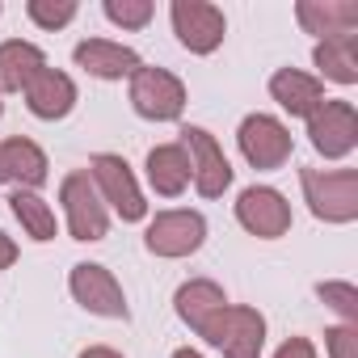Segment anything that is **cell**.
Returning a JSON list of instances; mask_svg holds the SVG:
<instances>
[{
    "mask_svg": "<svg viewBox=\"0 0 358 358\" xmlns=\"http://www.w3.org/2000/svg\"><path fill=\"white\" fill-rule=\"evenodd\" d=\"M299 186L316 220L324 224H354L358 220V169H299Z\"/></svg>",
    "mask_w": 358,
    "mask_h": 358,
    "instance_id": "6da1fadb",
    "label": "cell"
},
{
    "mask_svg": "<svg viewBox=\"0 0 358 358\" xmlns=\"http://www.w3.org/2000/svg\"><path fill=\"white\" fill-rule=\"evenodd\" d=\"M199 333L215 350H224V358H262V345H266V320H262V312L241 308V303H224L220 312H211Z\"/></svg>",
    "mask_w": 358,
    "mask_h": 358,
    "instance_id": "7a4b0ae2",
    "label": "cell"
},
{
    "mask_svg": "<svg viewBox=\"0 0 358 358\" xmlns=\"http://www.w3.org/2000/svg\"><path fill=\"white\" fill-rule=\"evenodd\" d=\"M85 173L93 177V186H97L101 203H110V207L118 211V220H122V224H139V220L148 215L143 190L135 186V173H131V164H127L122 156L101 152V156H93V160H89V169H85Z\"/></svg>",
    "mask_w": 358,
    "mask_h": 358,
    "instance_id": "3957f363",
    "label": "cell"
},
{
    "mask_svg": "<svg viewBox=\"0 0 358 358\" xmlns=\"http://www.w3.org/2000/svg\"><path fill=\"white\" fill-rule=\"evenodd\" d=\"M59 203H64V215H68V232L72 241H106L110 232V220H106V203L93 186V177L85 169L68 173L64 186H59Z\"/></svg>",
    "mask_w": 358,
    "mask_h": 358,
    "instance_id": "277c9868",
    "label": "cell"
},
{
    "mask_svg": "<svg viewBox=\"0 0 358 358\" xmlns=\"http://www.w3.org/2000/svg\"><path fill=\"white\" fill-rule=\"evenodd\" d=\"M131 106L139 118H152V122H173L182 118L186 110V85L177 80L173 72L164 68H135L131 72Z\"/></svg>",
    "mask_w": 358,
    "mask_h": 358,
    "instance_id": "5b68a950",
    "label": "cell"
},
{
    "mask_svg": "<svg viewBox=\"0 0 358 358\" xmlns=\"http://www.w3.org/2000/svg\"><path fill=\"white\" fill-rule=\"evenodd\" d=\"M169 17H173L177 43H182L186 51H194V55H211L224 43V34H228L224 13L215 5H207V0H173Z\"/></svg>",
    "mask_w": 358,
    "mask_h": 358,
    "instance_id": "8992f818",
    "label": "cell"
},
{
    "mask_svg": "<svg viewBox=\"0 0 358 358\" xmlns=\"http://www.w3.org/2000/svg\"><path fill=\"white\" fill-rule=\"evenodd\" d=\"M236 143H241V156L253 164V169H282L291 160V131L274 118V114H249L236 131Z\"/></svg>",
    "mask_w": 358,
    "mask_h": 358,
    "instance_id": "52a82bcc",
    "label": "cell"
},
{
    "mask_svg": "<svg viewBox=\"0 0 358 358\" xmlns=\"http://www.w3.org/2000/svg\"><path fill=\"white\" fill-rule=\"evenodd\" d=\"M207 241V220L199 211H160L152 224H148V253L156 257H190L199 253Z\"/></svg>",
    "mask_w": 358,
    "mask_h": 358,
    "instance_id": "ba28073f",
    "label": "cell"
},
{
    "mask_svg": "<svg viewBox=\"0 0 358 358\" xmlns=\"http://www.w3.org/2000/svg\"><path fill=\"white\" fill-rule=\"evenodd\" d=\"M68 291H72V299H76L80 308H89V312H97V316L127 320V312H131V308H127V295H122V287H118V278H114L106 266H97V262L72 266Z\"/></svg>",
    "mask_w": 358,
    "mask_h": 358,
    "instance_id": "9c48e42d",
    "label": "cell"
},
{
    "mask_svg": "<svg viewBox=\"0 0 358 358\" xmlns=\"http://www.w3.org/2000/svg\"><path fill=\"white\" fill-rule=\"evenodd\" d=\"M182 148L190 152L199 194H203V199H220V194L232 186V164H228L224 148L215 143V135L203 131V127H186V131H182Z\"/></svg>",
    "mask_w": 358,
    "mask_h": 358,
    "instance_id": "30bf717a",
    "label": "cell"
},
{
    "mask_svg": "<svg viewBox=\"0 0 358 358\" xmlns=\"http://www.w3.org/2000/svg\"><path fill=\"white\" fill-rule=\"evenodd\" d=\"M308 135L312 148L329 160H341L358 148V114L350 101H324L312 118H308Z\"/></svg>",
    "mask_w": 358,
    "mask_h": 358,
    "instance_id": "8fae6325",
    "label": "cell"
},
{
    "mask_svg": "<svg viewBox=\"0 0 358 358\" xmlns=\"http://www.w3.org/2000/svg\"><path fill=\"white\" fill-rule=\"evenodd\" d=\"M236 220H241L245 232H253L262 241H278L291 228V203L274 186H249L236 199Z\"/></svg>",
    "mask_w": 358,
    "mask_h": 358,
    "instance_id": "7c38bea8",
    "label": "cell"
},
{
    "mask_svg": "<svg viewBox=\"0 0 358 358\" xmlns=\"http://www.w3.org/2000/svg\"><path fill=\"white\" fill-rule=\"evenodd\" d=\"M0 182H13L17 190H38L47 182V152L34 139H5L0 143Z\"/></svg>",
    "mask_w": 358,
    "mask_h": 358,
    "instance_id": "4fadbf2b",
    "label": "cell"
},
{
    "mask_svg": "<svg viewBox=\"0 0 358 358\" xmlns=\"http://www.w3.org/2000/svg\"><path fill=\"white\" fill-rule=\"evenodd\" d=\"M270 97L291 114V118H312L324 106V85L299 68H278L270 76Z\"/></svg>",
    "mask_w": 358,
    "mask_h": 358,
    "instance_id": "5bb4252c",
    "label": "cell"
},
{
    "mask_svg": "<svg viewBox=\"0 0 358 358\" xmlns=\"http://www.w3.org/2000/svg\"><path fill=\"white\" fill-rule=\"evenodd\" d=\"M26 106H30V114L43 118V122L68 118L72 106H76V85H72V76H68V72H55V68H43V72L30 80V89H26Z\"/></svg>",
    "mask_w": 358,
    "mask_h": 358,
    "instance_id": "9a60e30c",
    "label": "cell"
},
{
    "mask_svg": "<svg viewBox=\"0 0 358 358\" xmlns=\"http://www.w3.org/2000/svg\"><path fill=\"white\" fill-rule=\"evenodd\" d=\"M295 17L316 38H341L358 30V5L354 0H299Z\"/></svg>",
    "mask_w": 358,
    "mask_h": 358,
    "instance_id": "2e32d148",
    "label": "cell"
},
{
    "mask_svg": "<svg viewBox=\"0 0 358 358\" xmlns=\"http://www.w3.org/2000/svg\"><path fill=\"white\" fill-rule=\"evenodd\" d=\"M72 59H76V68H85L97 80H122L139 68V55L122 43H110V38H85L72 51Z\"/></svg>",
    "mask_w": 358,
    "mask_h": 358,
    "instance_id": "e0dca14e",
    "label": "cell"
},
{
    "mask_svg": "<svg viewBox=\"0 0 358 358\" xmlns=\"http://www.w3.org/2000/svg\"><path fill=\"white\" fill-rule=\"evenodd\" d=\"M148 182L156 194L164 199H177L190 182H194V164H190V152L182 143H160L148 152Z\"/></svg>",
    "mask_w": 358,
    "mask_h": 358,
    "instance_id": "ac0fdd59",
    "label": "cell"
},
{
    "mask_svg": "<svg viewBox=\"0 0 358 358\" xmlns=\"http://www.w3.org/2000/svg\"><path fill=\"white\" fill-rule=\"evenodd\" d=\"M43 68H47V55L34 43H22V38L0 43V93H26Z\"/></svg>",
    "mask_w": 358,
    "mask_h": 358,
    "instance_id": "d6986e66",
    "label": "cell"
},
{
    "mask_svg": "<svg viewBox=\"0 0 358 358\" xmlns=\"http://www.w3.org/2000/svg\"><path fill=\"white\" fill-rule=\"evenodd\" d=\"M173 303H177V316H182V320L199 333V329L207 324V316L220 312L228 299H224V291H220L211 278H190L186 287H177V299H173Z\"/></svg>",
    "mask_w": 358,
    "mask_h": 358,
    "instance_id": "ffe728a7",
    "label": "cell"
},
{
    "mask_svg": "<svg viewBox=\"0 0 358 358\" xmlns=\"http://www.w3.org/2000/svg\"><path fill=\"white\" fill-rule=\"evenodd\" d=\"M316 68L337 80V85H354L358 80V34H341V38H320L316 43Z\"/></svg>",
    "mask_w": 358,
    "mask_h": 358,
    "instance_id": "44dd1931",
    "label": "cell"
},
{
    "mask_svg": "<svg viewBox=\"0 0 358 358\" xmlns=\"http://www.w3.org/2000/svg\"><path fill=\"white\" fill-rule=\"evenodd\" d=\"M9 207H13V215H17V224L26 228V236L30 241H55V211L34 194V190H13V199H9Z\"/></svg>",
    "mask_w": 358,
    "mask_h": 358,
    "instance_id": "7402d4cb",
    "label": "cell"
},
{
    "mask_svg": "<svg viewBox=\"0 0 358 358\" xmlns=\"http://www.w3.org/2000/svg\"><path fill=\"white\" fill-rule=\"evenodd\" d=\"M26 13H30V22L43 26V30H64V26L76 17V0H30Z\"/></svg>",
    "mask_w": 358,
    "mask_h": 358,
    "instance_id": "603a6c76",
    "label": "cell"
},
{
    "mask_svg": "<svg viewBox=\"0 0 358 358\" xmlns=\"http://www.w3.org/2000/svg\"><path fill=\"white\" fill-rule=\"evenodd\" d=\"M152 0H106V17L122 30H143L152 22Z\"/></svg>",
    "mask_w": 358,
    "mask_h": 358,
    "instance_id": "cb8c5ba5",
    "label": "cell"
},
{
    "mask_svg": "<svg viewBox=\"0 0 358 358\" xmlns=\"http://www.w3.org/2000/svg\"><path fill=\"white\" fill-rule=\"evenodd\" d=\"M316 295H320L333 312H341V316H345V324H354V329H358V291H354V282H320V287H316Z\"/></svg>",
    "mask_w": 358,
    "mask_h": 358,
    "instance_id": "d4e9b609",
    "label": "cell"
},
{
    "mask_svg": "<svg viewBox=\"0 0 358 358\" xmlns=\"http://www.w3.org/2000/svg\"><path fill=\"white\" fill-rule=\"evenodd\" d=\"M324 345L333 358H358V329L354 324H337L324 333Z\"/></svg>",
    "mask_w": 358,
    "mask_h": 358,
    "instance_id": "484cf974",
    "label": "cell"
},
{
    "mask_svg": "<svg viewBox=\"0 0 358 358\" xmlns=\"http://www.w3.org/2000/svg\"><path fill=\"white\" fill-rule=\"evenodd\" d=\"M274 358H316V345H312L308 337H287Z\"/></svg>",
    "mask_w": 358,
    "mask_h": 358,
    "instance_id": "4316f807",
    "label": "cell"
},
{
    "mask_svg": "<svg viewBox=\"0 0 358 358\" xmlns=\"http://www.w3.org/2000/svg\"><path fill=\"white\" fill-rule=\"evenodd\" d=\"M13 262H17V245H13V236L0 232V270H9Z\"/></svg>",
    "mask_w": 358,
    "mask_h": 358,
    "instance_id": "83f0119b",
    "label": "cell"
},
{
    "mask_svg": "<svg viewBox=\"0 0 358 358\" xmlns=\"http://www.w3.org/2000/svg\"><path fill=\"white\" fill-rule=\"evenodd\" d=\"M80 358H122V354H118V350H110V345H89Z\"/></svg>",
    "mask_w": 358,
    "mask_h": 358,
    "instance_id": "f1b7e54d",
    "label": "cell"
},
{
    "mask_svg": "<svg viewBox=\"0 0 358 358\" xmlns=\"http://www.w3.org/2000/svg\"><path fill=\"white\" fill-rule=\"evenodd\" d=\"M173 358H203V354H194V350H173Z\"/></svg>",
    "mask_w": 358,
    "mask_h": 358,
    "instance_id": "f546056e",
    "label": "cell"
}]
</instances>
